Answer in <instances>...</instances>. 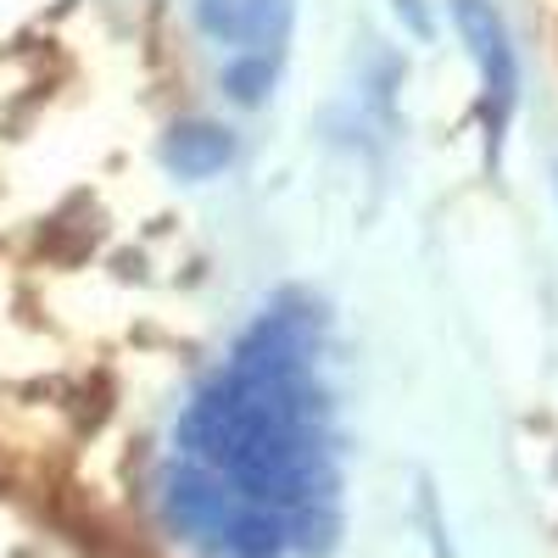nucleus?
<instances>
[{"mask_svg": "<svg viewBox=\"0 0 558 558\" xmlns=\"http://www.w3.org/2000/svg\"><path fill=\"white\" fill-rule=\"evenodd\" d=\"M452 23L470 45V57L481 68V118H486V140H492V157L508 134V118H514L520 101V57H514V39H508V23L492 0H452Z\"/></svg>", "mask_w": 558, "mask_h": 558, "instance_id": "1", "label": "nucleus"}, {"mask_svg": "<svg viewBox=\"0 0 558 558\" xmlns=\"http://www.w3.org/2000/svg\"><path fill=\"white\" fill-rule=\"evenodd\" d=\"M162 162L179 173V179H213L235 162V140H229L223 123H207V118H184L168 129L162 140Z\"/></svg>", "mask_w": 558, "mask_h": 558, "instance_id": "2", "label": "nucleus"}, {"mask_svg": "<svg viewBox=\"0 0 558 558\" xmlns=\"http://www.w3.org/2000/svg\"><path fill=\"white\" fill-rule=\"evenodd\" d=\"M223 89L235 96L241 107H257L268 89H274V57L268 51H252V57H235L223 68Z\"/></svg>", "mask_w": 558, "mask_h": 558, "instance_id": "3", "label": "nucleus"}, {"mask_svg": "<svg viewBox=\"0 0 558 558\" xmlns=\"http://www.w3.org/2000/svg\"><path fill=\"white\" fill-rule=\"evenodd\" d=\"M291 34V0H241V39L279 45Z\"/></svg>", "mask_w": 558, "mask_h": 558, "instance_id": "4", "label": "nucleus"}]
</instances>
